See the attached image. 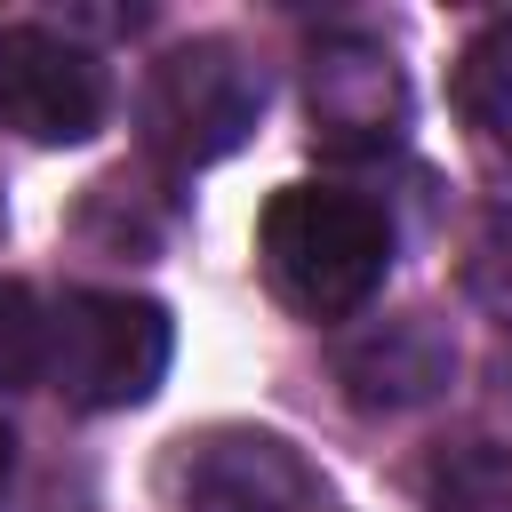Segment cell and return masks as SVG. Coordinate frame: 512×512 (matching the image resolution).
Instances as JSON below:
<instances>
[{
  "label": "cell",
  "instance_id": "52a82bcc",
  "mask_svg": "<svg viewBox=\"0 0 512 512\" xmlns=\"http://www.w3.org/2000/svg\"><path fill=\"white\" fill-rule=\"evenodd\" d=\"M432 504L440 512H512V456L504 448H464L456 464H440Z\"/></svg>",
  "mask_w": 512,
  "mask_h": 512
},
{
  "label": "cell",
  "instance_id": "6da1fadb",
  "mask_svg": "<svg viewBox=\"0 0 512 512\" xmlns=\"http://www.w3.org/2000/svg\"><path fill=\"white\" fill-rule=\"evenodd\" d=\"M256 264L304 320H352L392 264V224L344 184H280L256 216Z\"/></svg>",
  "mask_w": 512,
  "mask_h": 512
},
{
  "label": "cell",
  "instance_id": "5b68a950",
  "mask_svg": "<svg viewBox=\"0 0 512 512\" xmlns=\"http://www.w3.org/2000/svg\"><path fill=\"white\" fill-rule=\"evenodd\" d=\"M320 480L280 432H208L176 456V512H312Z\"/></svg>",
  "mask_w": 512,
  "mask_h": 512
},
{
  "label": "cell",
  "instance_id": "ba28073f",
  "mask_svg": "<svg viewBox=\"0 0 512 512\" xmlns=\"http://www.w3.org/2000/svg\"><path fill=\"white\" fill-rule=\"evenodd\" d=\"M48 376V320L24 280H0V392Z\"/></svg>",
  "mask_w": 512,
  "mask_h": 512
},
{
  "label": "cell",
  "instance_id": "3957f363",
  "mask_svg": "<svg viewBox=\"0 0 512 512\" xmlns=\"http://www.w3.org/2000/svg\"><path fill=\"white\" fill-rule=\"evenodd\" d=\"M256 104H264V80L248 72V56L232 40H184L152 64V88H144V128L168 160L200 168L216 152H232L248 128H256Z\"/></svg>",
  "mask_w": 512,
  "mask_h": 512
},
{
  "label": "cell",
  "instance_id": "9c48e42d",
  "mask_svg": "<svg viewBox=\"0 0 512 512\" xmlns=\"http://www.w3.org/2000/svg\"><path fill=\"white\" fill-rule=\"evenodd\" d=\"M8 472H16V432L0 424V488H8Z\"/></svg>",
  "mask_w": 512,
  "mask_h": 512
},
{
  "label": "cell",
  "instance_id": "277c9868",
  "mask_svg": "<svg viewBox=\"0 0 512 512\" xmlns=\"http://www.w3.org/2000/svg\"><path fill=\"white\" fill-rule=\"evenodd\" d=\"M112 80L96 48L56 24H0V128L24 144H80L104 128Z\"/></svg>",
  "mask_w": 512,
  "mask_h": 512
},
{
  "label": "cell",
  "instance_id": "7a4b0ae2",
  "mask_svg": "<svg viewBox=\"0 0 512 512\" xmlns=\"http://www.w3.org/2000/svg\"><path fill=\"white\" fill-rule=\"evenodd\" d=\"M176 328L152 296L128 288H72L48 320V384L72 408H136L160 392Z\"/></svg>",
  "mask_w": 512,
  "mask_h": 512
},
{
  "label": "cell",
  "instance_id": "8992f818",
  "mask_svg": "<svg viewBox=\"0 0 512 512\" xmlns=\"http://www.w3.org/2000/svg\"><path fill=\"white\" fill-rule=\"evenodd\" d=\"M456 112H464L496 152H512V16H496V24L456 56Z\"/></svg>",
  "mask_w": 512,
  "mask_h": 512
}]
</instances>
